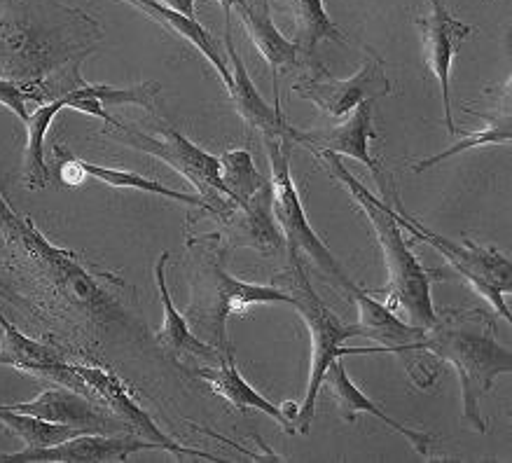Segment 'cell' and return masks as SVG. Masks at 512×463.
I'll use <instances>...</instances> for the list:
<instances>
[{
	"mask_svg": "<svg viewBox=\"0 0 512 463\" xmlns=\"http://www.w3.org/2000/svg\"><path fill=\"white\" fill-rule=\"evenodd\" d=\"M220 160V178H223L227 192L234 202L244 204L258 192L262 185L267 183V178L255 169V162L251 152L246 148H234L227 150L218 157Z\"/></svg>",
	"mask_w": 512,
	"mask_h": 463,
	"instance_id": "83f0119b",
	"label": "cell"
},
{
	"mask_svg": "<svg viewBox=\"0 0 512 463\" xmlns=\"http://www.w3.org/2000/svg\"><path fill=\"white\" fill-rule=\"evenodd\" d=\"M234 10H239L241 24L246 26L255 50L269 64L272 71V89H274V108L281 110V89H279V73L290 71V68L302 66V54L295 40L281 36L272 22L267 0H241Z\"/></svg>",
	"mask_w": 512,
	"mask_h": 463,
	"instance_id": "e0dca14e",
	"label": "cell"
},
{
	"mask_svg": "<svg viewBox=\"0 0 512 463\" xmlns=\"http://www.w3.org/2000/svg\"><path fill=\"white\" fill-rule=\"evenodd\" d=\"M431 3V12L426 17L419 19L421 33H424V45H426V61L431 68L435 80L440 85L442 96V110H445V124L449 134H459L454 124L452 115V103H449V78H452V61L454 54L459 50V45L470 36V26L459 22L452 17V12L445 8L442 0H428Z\"/></svg>",
	"mask_w": 512,
	"mask_h": 463,
	"instance_id": "2e32d148",
	"label": "cell"
},
{
	"mask_svg": "<svg viewBox=\"0 0 512 463\" xmlns=\"http://www.w3.org/2000/svg\"><path fill=\"white\" fill-rule=\"evenodd\" d=\"M396 216L400 227L410 232L414 241L433 246L435 251L456 269V274H459L461 279H466L470 286H473L475 293L480 295L482 300H487L489 307L494 309L501 319L510 323V309L503 300V295L512 290V262L508 255L496 251V248L477 246L473 241L456 244L452 239L440 237V234L428 230L426 225H421L419 220L407 216L400 204L396 209Z\"/></svg>",
	"mask_w": 512,
	"mask_h": 463,
	"instance_id": "ba28073f",
	"label": "cell"
},
{
	"mask_svg": "<svg viewBox=\"0 0 512 463\" xmlns=\"http://www.w3.org/2000/svg\"><path fill=\"white\" fill-rule=\"evenodd\" d=\"M220 223L225 225V241H230L234 246L255 248L262 255L279 253L283 244H286L272 213V188H269V181L248 202L239 204L230 216L220 220Z\"/></svg>",
	"mask_w": 512,
	"mask_h": 463,
	"instance_id": "ac0fdd59",
	"label": "cell"
},
{
	"mask_svg": "<svg viewBox=\"0 0 512 463\" xmlns=\"http://www.w3.org/2000/svg\"><path fill=\"white\" fill-rule=\"evenodd\" d=\"M192 372H195L197 379H202V382L209 384L211 391L216 393L218 398L227 400L234 410L239 412L258 410L262 414H267L269 419H274L288 435H295V426L290 424L286 414H283V407H276L274 403H269V400L262 396V393L255 391L253 386L246 382L244 375H241L237 368V361H234L232 344H227L223 354H220L218 368H195Z\"/></svg>",
	"mask_w": 512,
	"mask_h": 463,
	"instance_id": "d6986e66",
	"label": "cell"
},
{
	"mask_svg": "<svg viewBox=\"0 0 512 463\" xmlns=\"http://www.w3.org/2000/svg\"><path fill=\"white\" fill-rule=\"evenodd\" d=\"M0 330H3V335H0V365H8V368H15L31 377L50 379L54 384H64L68 389L94 398L92 389L78 375L73 361H68L64 351L19 333L15 323H10L3 314H0Z\"/></svg>",
	"mask_w": 512,
	"mask_h": 463,
	"instance_id": "4fadbf2b",
	"label": "cell"
},
{
	"mask_svg": "<svg viewBox=\"0 0 512 463\" xmlns=\"http://www.w3.org/2000/svg\"><path fill=\"white\" fill-rule=\"evenodd\" d=\"M426 351L452 363L461 384L463 421L477 433H487L480 400L487 396L498 375L512 370V351L498 344L494 321L482 312L438 316L428 328Z\"/></svg>",
	"mask_w": 512,
	"mask_h": 463,
	"instance_id": "3957f363",
	"label": "cell"
},
{
	"mask_svg": "<svg viewBox=\"0 0 512 463\" xmlns=\"http://www.w3.org/2000/svg\"><path fill=\"white\" fill-rule=\"evenodd\" d=\"M293 92L300 99L314 103L325 115L347 117L351 110L361 106L365 101H377L391 94V80L386 75L382 59L370 54L361 66V71L351 75L347 80L332 78L323 71L321 64L311 66L309 73H304L293 85Z\"/></svg>",
	"mask_w": 512,
	"mask_h": 463,
	"instance_id": "30bf717a",
	"label": "cell"
},
{
	"mask_svg": "<svg viewBox=\"0 0 512 463\" xmlns=\"http://www.w3.org/2000/svg\"><path fill=\"white\" fill-rule=\"evenodd\" d=\"M78 167L82 169V174L92 176L96 181L110 185V188H120V190H141V192H150V195H159L166 199H174V202H181L185 206H192V209H202L204 213L211 216V206L206 204V199L199 195H185V192L171 190L166 185L150 181L141 174H134V171H124V169H113V167H99L94 162H85L78 160Z\"/></svg>",
	"mask_w": 512,
	"mask_h": 463,
	"instance_id": "484cf974",
	"label": "cell"
},
{
	"mask_svg": "<svg viewBox=\"0 0 512 463\" xmlns=\"http://www.w3.org/2000/svg\"><path fill=\"white\" fill-rule=\"evenodd\" d=\"M349 293L358 307V335L377 342L384 354H396L410 372L412 382L419 389H431L440 377V365L438 358L424 347L428 328L403 321L389 304L375 300L356 283L349 288Z\"/></svg>",
	"mask_w": 512,
	"mask_h": 463,
	"instance_id": "9c48e42d",
	"label": "cell"
},
{
	"mask_svg": "<svg viewBox=\"0 0 512 463\" xmlns=\"http://www.w3.org/2000/svg\"><path fill=\"white\" fill-rule=\"evenodd\" d=\"M220 234H202L188 241L195 251V276H192V302L188 304V319L211 340V347L223 351L227 344V319L241 316L253 304H290V290L276 286H258L234 279L223 267V244Z\"/></svg>",
	"mask_w": 512,
	"mask_h": 463,
	"instance_id": "277c9868",
	"label": "cell"
},
{
	"mask_svg": "<svg viewBox=\"0 0 512 463\" xmlns=\"http://www.w3.org/2000/svg\"><path fill=\"white\" fill-rule=\"evenodd\" d=\"M29 99L31 94H26L22 87L15 85V82L0 78V106L10 108L22 122L29 117V110H26V101Z\"/></svg>",
	"mask_w": 512,
	"mask_h": 463,
	"instance_id": "4dcf8cb0",
	"label": "cell"
},
{
	"mask_svg": "<svg viewBox=\"0 0 512 463\" xmlns=\"http://www.w3.org/2000/svg\"><path fill=\"white\" fill-rule=\"evenodd\" d=\"M73 365L75 370H78V375L85 379V384L92 389L96 403H101L106 410L113 412L117 419H122L124 424L129 426V431L138 435V438L155 442V445L166 449V452L174 454L176 459L223 461L220 456L211 452L178 445V442L171 438L169 433H164L162 428L155 424V419H152L150 414L136 403L134 393L129 391V386L124 384L113 370L101 368V365H94V363H80V361H73Z\"/></svg>",
	"mask_w": 512,
	"mask_h": 463,
	"instance_id": "8fae6325",
	"label": "cell"
},
{
	"mask_svg": "<svg viewBox=\"0 0 512 463\" xmlns=\"http://www.w3.org/2000/svg\"><path fill=\"white\" fill-rule=\"evenodd\" d=\"M218 3H220V8H223V12H225V26L232 24V12L241 3V0H218Z\"/></svg>",
	"mask_w": 512,
	"mask_h": 463,
	"instance_id": "d6a6232c",
	"label": "cell"
},
{
	"mask_svg": "<svg viewBox=\"0 0 512 463\" xmlns=\"http://www.w3.org/2000/svg\"><path fill=\"white\" fill-rule=\"evenodd\" d=\"M66 103L61 96L43 103L29 113L26 124V148H24V183L29 190H43L47 185V164H45V136L50 131L54 117L64 110Z\"/></svg>",
	"mask_w": 512,
	"mask_h": 463,
	"instance_id": "cb8c5ba5",
	"label": "cell"
},
{
	"mask_svg": "<svg viewBox=\"0 0 512 463\" xmlns=\"http://www.w3.org/2000/svg\"><path fill=\"white\" fill-rule=\"evenodd\" d=\"M3 407L5 410L33 414V417L54 421V424L80 428L85 433H131L129 426L101 403H96L94 398L85 396V393L68 389L64 384H54L52 389H45L38 398L29 400V403Z\"/></svg>",
	"mask_w": 512,
	"mask_h": 463,
	"instance_id": "5bb4252c",
	"label": "cell"
},
{
	"mask_svg": "<svg viewBox=\"0 0 512 463\" xmlns=\"http://www.w3.org/2000/svg\"><path fill=\"white\" fill-rule=\"evenodd\" d=\"M143 449L162 447L134 433H80L50 447L0 454V463H110L127 461Z\"/></svg>",
	"mask_w": 512,
	"mask_h": 463,
	"instance_id": "7c38bea8",
	"label": "cell"
},
{
	"mask_svg": "<svg viewBox=\"0 0 512 463\" xmlns=\"http://www.w3.org/2000/svg\"><path fill=\"white\" fill-rule=\"evenodd\" d=\"M0 232L10 248L12 262L50 297L57 314L89 326H103L120 319L122 309L115 295H108L101 279L82 265L73 251H64L43 237L31 218L17 216L0 192Z\"/></svg>",
	"mask_w": 512,
	"mask_h": 463,
	"instance_id": "6da1fadb",
	"label": "cell"
},
{
	"mask_svg": "<svg viewBox=\"0 0 512 463\" xmlns=\"http://www.w3.org/2000/svg\"><path fill=\"white\" fill-rule=\"evenodd\" d=\"M290 283H293V307L300 312V316L307 323L311 333V368H309V382L307 391H304L302 405L297 407V421L295 431L307 435L311 428V421L316 417V400L318 391L323 389L325 372L330 365L342 356H356V354H384L382 349H344V342L349 337L358 335V326H347L332 309L325 304L314 286L309 283V276L300 265V258H290Z\"/></svg>",
	"mask_w": 512,
	"mask_h": 463,
	"instance_id": "5b68a950",
	"label": "cell"
},
{
	"mask_svg": "<svg viewBox=\"0 0 512 463\" xmlns=\"http://www.w3.org/2000/svg\"><path fill=\"white\" fill-rule=\"evenodd\" d=\"M157 3H162L164 8L178 12V15L197 19L195 17V3H197V0H157Z\"/></svg>",
	"mask_w": 512,
	"mask_h": 463,
	"instance_id": "1f68e13d",
	"label": "cell"
},
{
	"mask_svg": "<svg viewBox=\"0 0 512 463\" xmlns=\"http://www.w3.org/2000/svg\"><path fill=\"white\" fill-rule=\"evenodd\" d=\"M325 169L337 178L344 188L349 190V195L356 199L358 209L368 216L372 230L377 234L379 248L384 253L386 272H389V307L396 312L400 309L403 316L414 326L431 328L438 321L433 307V272L426 269L421 262L414 258V253L407 246L403 237V227L398 223L396 209H391V204L377 199L351 171L342 164V157L332 155V152H318Z\"/></svg>",
	"mask_w": 512,
	"mask_h": 463,
	"instance_id": "7a4b0ae2",
	"label": "cell"
},
{
	"mask_svg": "<svg viewBox=\"0 0 512 463\" xmlns=\"http://www.w3.org/2000/svg\"><path fill=\"white\" fill-rule=\"evenodd\" d=\"M293 12H295V29H297V47H300L302 61H309L311 66H316V52L321 40H337V43H347L342 38V33L328 12L323 8V0H293Z\"/></svg>",
	"mask_w": 512,
	"mask_h": 463,
	"instance_id": "d4e9b609",
	"label": "cell"
},
{
	"mask_svg": "<svg viewBox=\"0 0 512 463\" xmlns=\"http://www.w3.org/2000/svg\"><path fill=\"white\" fill-rule=\"evenodd\" d=\"M323 386H325V391L330 393L332 403H335V407H337V414L344 421H356L358 414L368 412V414H372V417H377L379 421H384V424L393 428V431H396L398 435H403V438L412 445V449H417L419 454H424V456L431 454L433 435L424 433V431H414V428L403 426L400 421L389 417V414H386L382 407L372 403V400L365 396L363 391H358L356 384L351 382L347 370H344L342 358H337V361L330 365V370L325 372Z\"/></svg>",
	"mask_w": 512,
	"mask_h": 463,
	"instance_id": "ffe728a7",
	"label": "cell"
},
{
	"mask_svg": "<svg viewBox=\"0 0 512 463\" xmlns=\"http://www.w3.org/2000/svg\"><path fill=\"white\" fill-rule=\"evenodd\" d=\"M265 148L269 157V167H272V178H269V188H272V213L276 225L286 239L290 258H300V251L307 253L325 274L337 279L342 288H351L354 281L344 272L339 260L332 255L323 239L309 225L307 213L302 209V199L297 195V188L290 176V148H293V138L288 136H265Z\"/></svg>",
	"mask_w": 512,
	"mask_h": 463,
	"instance_id": "52a82bcc",
	"label": "cell"
},
{
	"mask_svg": "<svg viewBox=\"0 0 512 463\" xmlns=\"http://www.w3.org/2000/svg\"><path fill=\"white\" fill-rule=\"evenodd\" d=\"M124 3L134 5L136 10H141L143 15H148L152 22H157L159 26H164L166 31L174 33V36L188 40L190 45H195L197 52H202L204 57L209 59V64L216 68L218 75H220V80H223L225 89H227V92H230V87H232L230 59L225 57L223 50H220L218 40L213 38L211 33L206 31L204 26L197 22V19L178 15V12L164 8L162 3H157V0H124Z\"/></svg>",
	"mask_w": 512,
	"mask_h": 463,
	"instance_id": "603a6c76",
	"label": "cell"
},
{
	"mask_svg": "<svg viewBox=\"0 0 512 463\" xmlns=\"http://www.w3.org/2000/svg\"><path fill=\"white\" fill-rule=\"evenodd\" d=\"M106 136H113L115 141H122L131 148L148 152L157 157L159 162L169 164L178 176H183L192 188L199 192V197L206 199L211 206V216L223 220L237 209V202L227 192L223 178H220V160L211 152H206L188 141L181 131L164 129L162 134L150 136L145 131H138L129 124L117 122L110 131H103Z\"/></svg>",
	"mask_w": 512,
	"mask_h": 463,
	"instance_id": "8992f818",
	"label": "cell"
},
{
	"mask_svg": "<svg viewBox=\"0 0 512 463\" xmlns=\"http://www.w3.org/2000/svg\"><path fill=\"white\" fill-rule=\"evenodd\" d=\"M372 103L375 101L361 103V106L351 110L347 120L337 124V127L304 131L290 127V138H293V143L307 145V148L314 152H332V155L337 157H349V160L365 164V167L375 174L379 185L384 188L382 167H379V162L370 152V141L377 138L375 127H372Z\"/></svg>",
	"mask_w": 512,
	"mask_h": 463,
	"instance_id": "9a60e30c",
	"label": "cell"
},
{
	"mask_svg": "<svg viewBox=\"0 0 512 463\" xmlns=\"http://www.w3.org/2000/svg\"><path fill=\"white\" fill-rule=\"evenodd\" d=\"M512 141V127H510V115H503L501 122L491 124V127L482 129V131H473V134H468L463 141L454 143L452 148L438 152V155L433 157H426V160H421L414 164V174H424V171L438 167L440 162H445L447 157H456L461 155V152L466 150H473V148H482V145H505Z\"/></svg>",
	"mask_w": 512,
	"mask_h": 463,
	"instance_id": "f1b7e54d",
	"label": "cell"
},
{
	"mask_svg": "<svg viewBox=\"0 0 512 463\" xmlns=\"http://www.w3.org/2000/svg\"><path fill=\"white\" fill-rule=\"evenodd\" d=\"M0 424L8 428L12 435H17V438L26 445V449L50 447V445H57V442L73 438V435L85 433L80 431V428L54 424V421H45L40 417H33V414L5 410L3 405H0Z\"/></svg>",
	"mask_w": 512,
	"mask_h": 463,
	"instance_id": "4316f807",
	"label": "cell"
},
{
	"mask_svg": "<svg viewBox=\"0 0 512 463\" xmlns=\"http://www.w3.org/2000/svg\"><path fill=\"white\" fill-rule=\"evenodd\" d=\"M225 50L227 59L232 64V87H230V99L241 115V120H246L253 129H258L262 138L265 136H288L290 124L286 122L281 110L262 99V94L255 87L251 75L246 71V64L241 61L237 47L232 43V24L225 26Z\"/></svg>",
	"mask_w": 512,
	"mask_h": 463,
	"instance_id": "44dd1931",
	"label": "cell"
},
{
	"mask_svg": "<svg viewBox=\"0 0 512 463\" xmlns=\"http://www.w3.org/2000/svg\"><path fill=\"white\" fill-rule=\"evenodd\" d=\"M82 92L87 96H94L96 101H101V106H141L145 110H155V99L159 94L157 82H141L136 87H108V85H87L82 82Z\"/></svg>",
	"mask_w": 512,
	"mask_h": 463,
	"instance_id": "f546056e",
	"label": "cell"
},
{
	"mask_svg": "<svg viewBox=\"0 0 512 463\" xmlns=\"http://www.w3.org/2000/svg\"><path fill=\"white\" fill-rule=\"evenodd\" d=\"M166 260H169V253H162L157 258L155 265V281L159 288V300H162V309H164V321L162 328L155 333V340L159 347H162L166 354H169L174 361H181V358H209V361H220V354L216 347H211L209 342L197 337L190 330V323L185 316L178 312L171 302V293H169V283H166Z\"/></svg>",
	"mask_w": 512,
	"mask_h": 463,
	"instance_id": "7402d4cb",
	"label": "cell"
}]
</instances>
